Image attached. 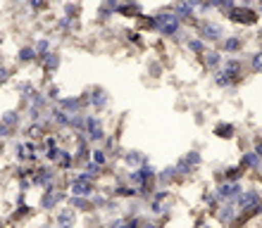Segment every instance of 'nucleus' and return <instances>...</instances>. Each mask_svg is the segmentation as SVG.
Segmentation results:
<instances>
[{
  "label": "nucleus",
  "instance_id": "obj_41",
  "mask_svg": "<svg viewBox=\"0 0 262 228\" xmlns=\"http://www.w3.org/2000/svg\"><path fill=\"white\" fill-rule=\"evenodd\" d=\"M91 162L98 164L100 169H110V157H107V152H105L103 147H93V152H91Z\"/></svg>",
  "mask_w": 262,
  "mask_h": 228
},
{
  "label": "nucleus",
  "instance_id": "obj_1",
  "mask_svg": "<svg viewBox=\"0 0 262 228\" xmlns=\"http://www.w3.org/2000/svg\"><path fill=\"white\" fill-rule=\"evenodd\" d=\"M152 14H155V21H158V34L162 36V38H172V41H177V43H186L188 31H186V27L177 19L172 5H162Z\"/></svg>",
  "mask_w": 262,
  "mask_h": 228
},
{
  "label": "nucleus",
  "instance_id": "obj_27",
  "mask_svg": "<svg viewBox=\"0 0 262 228\" xmlns=\"http://www.w3.org/2000/svg\"><path fill=\"white\" fill-rule=\"evenodd\" d=\"M53 29H55L60 36L67 38V36H74L76 31H79V19H69V17H62V14H60V17L53 21Z\"/></svg>",
  "mask_w": 262,
  "mask_h": 228
},
{
  "label": "nucleus",
  "instance_id": "obj_55",
  "mask_svg": "<svg viewBox=\"0 0 262 228\" xmlns=\"http://www.w3.org/2000/svg\"><path fill=\"white\" fill-rule=\"evenodd\" d=\"M253 152H255L257 157H262V136H257V138L253 140Z\"/></svg>",
  "mask_w": 262,
  "mask_h": 228
},
{
  "label": "nucleus",
  "instance_id": "obj_31",
  "mask_svg": "<svg viewBox=\"0 0 262 228\" xmlns=\"http://www.w3.org/2000/svg\"><path fill=\"white\" fill-rule=\"evenodd\" d=\"M212 136L220 140H234L236 138V124L231 121H217L212 126Z\"/></svg>",
  "mask_w": 262,
  "mask_h": 228
},
{
  "label": "nucleus",
  "instance_id": "obj_24",
  "mask_svg": "<svg viewBox=\"0 0 262 228\" xmlns=\"http://www.w3.org/2000/svg\"><path fill=\"white\" fill-rule=\"evenodd\" d=\"M14 64L17 67H29V64H36V50L31 43H21L17 53H14Z\"/></svg>",
  "mask_w": 262,
  "mask_h": 228
},
{
  "label": "nucleus",
  "instance_id": "obj_56",
  "mask_svg": "<svg viewBox=\"0 0 262 228\" xmlns=\"http://www.w3.org/2000/svg\"><path fill=\"white\" fill-rule=\"evenodd\" d=\"M141 228H162L155 219H143V223H141Z\"/></svg>",
  "mask_w": 262,
  "mask_h": 228
},
{
  "label": "nucleus",
  "instance_id": "obj_20",
  "mask_svg": "<svg viewBox=\"0 0 262 228\" xmlns=\"http://www.w3.org/2000/svg\"><path fill=\"white\" fill-rule=\"evenodd\" d=\"M36 67H38V69H41L46 76L57 74V69L62 67V53H60V50H53V53L43 57V60L36 64Z\"/></svg>",
  "mask_w": 262,
  "mask_h": 228
},
{
  "label": "nucleus",
  "instance_id": "obj_12",
  "mask_svg": "<svg viewBox=\"0 0 262 228\" xmlns=\"http://www.w3.org/2000/svg\"><path fill=\"white\" fill-rule=\"evenodd\" d=\"M55 107H60L62 112H67L69 117H74V114H89V103H86L83 93L81 95H62Z\"/></svg>",
  "mask_w": 262,
  "mask_h": 228
},
{
  "label": "nucleus",
  "instance_id": "obj_38",
  "mask_svg": "<svg viewBox=\"0 0 262 228\" xmlns=\"http://www.w3.org/2000/svg\"><path fill=\"white\" fill-rule=\"evenodd\" d=\"M12 143V157L14 164H27V147H24V138H14Z\"/></svg>",
  "mask_w": 262,
  "mask_h": 228
},
{
  "label": "nucleus",
  "instance_id": "obj_3",
  "mask_svg": "<svg viewBox=\"0 0 262 228\" xmlns=\"http://www.w3.org/2000/svg\"><path fill=\"white\" fill-rule=\"evenodd\" d=\"M67 200H69L67 188L64 186H53V188L41 190L38 200H36V207H38V212H43V214H55V209L64 207Z\"/></svg>",
  "mask_w": 262,
  "mask_h": 228
},
{
  "label": "nucleus",
  "instance_id": "obj_4",
  "mask_svg": "<svg viewBox=\"0 0 262 228\" xmlns=\"http://www.w3.org/2000/svg\"><path fill=\"white\" fill-rule=\"evenodd\" d=\"M64 188H67V193L72 195V197H86V200H91V197L98 193V183L93 179H89L83 171L69 173Z\"/></svg>",
  "mask_w": 262,
  "mask_h": 228
},
{
  "label": "nucleus",
  "instance_id": "obj_50",
  "mask_svg": "<svg viewBox=\"0 0 262 228\" xmlns=\"http://www.w3.org/2000/svg\"><path fill=\"white\" fill-rule=\"evenodd\" d=\"M29 190H34L31 181H29V179H19V181H17V195H24V197H27Z\"/></svg>",
  "mask_w": 262,
  "mask_h": 228
},
{
  "label": "nucleus",
  "instance_id": "obj_13",
  "mask_svg": "<svg viewBox=\"0 0 262 228\" xmlns=\"http://www.w3.org/2000/svg\"><path fill=\"white\" fill-rule=\"evenodd\" d=\"M212 190H214V197L220 200V205H227V202L238 200V195L243 193V186L241 183H229V181H222V183H217Z\"/></svg>",
  "mask_w": 262,
  "mask_h": 228
},
{
  "label": "nucleus",
  "instance_id": "obj_14",
  "mask_svg": "<svg viewBox=\"0 0 262 228\" xmlns=\"http://www.w3.org/2000/svg\"><path fill=\"white\" fill-rule=\"evenodd\" d=\"M222 71H224V74H227L229 79L238 86V83L246 79V60H243V57H224Z\"/></svg>",
  "mask_w": 262,
  "mask_h": 228
},
{
  "label": "nucleus",
  "instance_id": "obj_30",
  "mask_svg": "<svg viewBox=\"0 0 262 228\" xmlns=\"http://www.w3.org/2000/svg\"><path fill=\"white\" fill-rule=\"evenodd\" d=\"M48 129H46V124H24V129H21V136H24V140H36V143H41L46 136H48Z\"/></svg>",
  "mask_w": 262,
  "mask_h": 228
},
{
  "label": "nucleus",
  "instance_id": "obj_49",
  "mask_svg": "<svg viewBox=\"0 0 262 228\" xmlns=\"http://www.w3.org/2000/svg\"><path fill=\"white\" fill-rule=\"evenodd\" d=\"M12 81V67L10 64H0V90Z\"/></svg>",
  "mask_w": 262,
  "mask_h": 228
},
{
  "label": "nucleus",
  "instance_id": "obj_57",
  "mask_svg": "<svg viewBox=\"0 0 262 228\" xmlns=\"http://www.w3.org/2000/svg\"><path fill=\"white\" fill-rule=\"evenodd\" d=\"M193 119H195V124H198V126H203V124H205V117H203V112H195V114H193Z\"/></svg>",
  "mask_w": 262,
  "mask_h": 228
},
{
  "label": "nucleus",
  "instance_id": "obj_47",
  "mask_svg": "<svg viewBox=\"0 0 262 228\" xmlns=\"http://www.w3.org/2000/svg\"><path fill=\"white\" fill-rule=\"evenodd\" d=\"M124 38H126V43H131V45H138V48H143V45H145V43H143V34H141L138 29H134V31H131V29H126V31H124Z\"/></svg>",
  "mask_w": 262,
  "mask_h": 228
},
{
  "label": "nucleus",
  "instance_id": "obj_46",
  "mask_svg": "<svg viewBox=\"0 0 262 228\" xmlns=\"http://www.w3.org/2000/svg\"><path fill=\"white\" fill-rule=\"evenodd\" d=\"M145 209V202L143 200H129V205H126V214L124 216H143L141 212Z\"/></svg>",
  "mask_w": 262,
  "mask_h": 228
},
{
  "label": "nucleus",
  "instance_id": "obj_21",
  "mask_svg": "<svg viewBox=\"0 0 262 228\" xmlns=\"http://www.w3.org/2000/svg\"><path fill=\"white\" fill-rule=\"evenodd\" d=\"M12 88H14V95L19 97V105H27L29 97L38 90V86H36V81H31V79H19V81H14Z\"/></svg>",
  "mask_w": 262,
  "mask_h": 228
},
{
  "label": "nucleus",
  "instance_id": "obj_60",
  "mask_svg": "<svg viewBox=\"0 0 262 228\" xmlns=\"http://www.w3.org/2000/svg\"><path fill=\"white\" fill-rule=\"evenodd\" d=\"M5 157V143H0V159Z\"/></svg>",
  "mask_w": 262,
  "mask_h": 228
},
{
  "label": "nucleus",
  "instance_id": "obj_23",
  "mask_svg": "<svg viewBox=\"0 0 262 228\" xmlns=\"http://www.w3.org/2000/svg\"><path fill=\"white\" fill-rule=\"evenodd\" d=\"M214 216H217V221H220V223L234 228L241 214H238V209H236L234 202H227V205H220V209H217V214H214Z\"/></svg>",
  "mask_w": 262,
  "mask_h": 228
},
{
  "label": "nucleus",
  "instance_id": "obj_6",
  "mask_svg": "<svg viewBox=\"0 0 262 228\" xmlns=\"http://www.w3.org/2000/svg\"><path fill=\"white\" fill-rule=\"evenodd\" d=\"M31 186L34 190H46V188H53V186H60V171H57L55 166L50 164H38L31 169Z\"/></svg>",
  "mask_w": 262,
  "mask_h": 228
},
{
  "label": "nucleus",
  "instance_id": "obj_42",
  "mask_svg": "<svg viewBox=\"0 0 262 228\" xmlns=\"http://www.w3.org/2000/svg\"><path fill=\"white\" fill-rule=\"evenodd\" d=\"M246 64H248V71L250 74H262V48L255 50L253 55L246 60Z\"/></svg>",
  "mask_w": 262,
  "mask_h": 228
},
{
  "label": "nucleus",
  "instance_id": "obj_62",
  "mask_svg": "<svg viewBox=\"0 0 262 228\" xmlns=\"http://www.w3.org/2000/svg\"><path fill=\"white\" fill-rule=\"evenodd\" d=\"M3 57H5V55H3V50H0V64H5V60H3Z\"/></svg>",
  "mask_w": 262,
  "mask_h": 228
},
{
  "label": "nucleus",
  "instance_id": "obj_43",
  "mask_svg": "<svg viewBox=\"0 0 262 228\" xmlns=\"http://www.w3.org/2000/svg\"><path fill=\"white\" fill-rule=\"evenodd\" d=\"M203 205H205L207 214H217V209H220V200L214 197V190H205V193H203Z\"/></svg>",
  "mask_w": 262,
  "mask_h": 228
},
{
  "label": "nucleus",
  "instance_id": "obj_35",
  "mask_svg": "<svg viewBox=\"0 0 262 228\" xmlns=\"http://www.w3.org/2000/svg\"><path fill=\"white\" fill-rule=\"evenodd\" d=\"M246 173L248 171H243L238 164H231V166H224V169H222V179L229 181V183H241Z\"/></svg>",
  "mask_w": 262,
  "mask_h": 228
},
{
  "label": "nucleus",
  "instance_id": "obj_39",
  "mask_svg": "<svg viewBox=\"0 0 262 228\" xmlns=\"http://www.w3.org/2000/svg\"><path fill=\"white\" fill-rule=\"evenodd\" d=\"M29 105H31V107H36V110L46 112V114H48V112H50V107H53V105L48 103V97L43 95V90H41V88H38V90H36V93H34V95L29 97Z\"/></svg>",
  "mask_w": 262,
  "mask_h": 228
},
{
  "label": "nucleus",
  "instance_id": "obj_64",
  "mask_svg": "<svg viewBox=\"0 0 262 228\" xmlns=\"http://www.w3.org/2000/svg\"><path fill=\"white\" fill-rule=\"evenodd\" d=\"M0 228H5V223H3V221H0Z\"/></svg>",
  "mask_w": 262,
  "mask_h": 228
},
{
  "label": "nucleus",
  "instance_id": "obj_48",
  "mask_svg": "<svg viewBox=\"0 0 262 228\" xmlns=\"http://www.w3.org/2000/svg\"><path fill=\"white\" fill-rule=\"evenodd\" d=\"M119 209H122V202L115 200V197H110L107 205H105V209H103V214H107L112 219V216H119Z\"/></svg>",
  "mask_w": 262,
  "mask_h": 228
},
{
  "label": "nucleus",
  "instance_id": "obj_9",
  "mask_svg": "<svg viewBox=\"0 0 262 228\" xmlns=\"http://www.w3.org/2000/svg\"><path fill=\"white\" fill-rule=\"evenodd\" d=\"M83 136L89 138V143L93 147L103 145V140L107 138V131H105V121H103L100 114H93V112L86 114V129H83Z\"/></svg>",
  "mask_w": 262,
  "mask_h": 228
},
{
  "label": "nucleus",
  "instance_id": "obj_63",
  "mask_svg": "<svg viewBox=\"0 0 262 228\" xmlns=\"http://www.w3.org/2000/svg\"><path fill=\"white\" fill-rule=\"evenodd\" d=\"M96 228H105V223H100V226H96Z\"/></svg>",
  "mask_w": 262,
  "mask_h": 228
},
{
  "label": "nucleus",
  "instance_id": "obj_40",
  "mask_svg": "<svg viewBox=\"0 0 262 228\" xmlns=\"http://www.w3.org/2000/svg\"><path fill=\"white\" fill-rule=\"evenodd\" d=\"M41 90H43V95L48 97L50 105H57V103H60V97H62V88H60L55 81H48V86H46V88H41Z\"/></svg>",
  "mask_w": 262,
  "mask_h": 228
},
{
  "label": "nucleus",
  "instance_id": "obj_5",
  "mask_svg": "<svg viewBox=\"0 0 262 228\" xmlns=\"http://www.w3.org/2000/svg\"><path fill=\"white\" fill-rule=\"evenodd\" d=\"M195 31H198V38L205 41L210 48H220V43L227 38V29L222 21H214V19H200L195 24Z\"/></svg>",
  "mask_w": 262,
  "mask_h": 228
},
{
  "label": "nucleus",
  "instance_id": "obj_22",
  "mask_svg": "<svg viewBox=\"0 0 262 228\" xmlns=\"http://www.w3.org/2000/svg\"><path fill=\"white\" fill-rule=\"evenodd\" d=\"M155 183H158V188H167V190L172 186H177V183H181L174 164H167V166H162V169H158V181H155Z\"/></svg>",
  "mask_w": 262,
  "mask_h": 228
},
{
  "label": "nucleus",
  "instance_id": "obj_58",
  "mask_svg": "<svg viewBox=\"0 0 262 228\" xmlns=\"http://www.w3.org/2000/svg\"><path fill=\"white\" fill-rule=\"evenodd\" d=\"M36 228H57V226H55V223H53V221H46V223H38V226H36Z\"/></svg>",
  "mask_w": 262,
  "mask_h": 228
},
{
  "label": "nucleus",
  "instance_id": "obj_51",
  "mask_svg": "<svg viewBox=\"0 0 262 228\" xmlns=\"http://www.w3.org/2000/svg\"><path fill=\"white\" fill-rule=\"evenodd\" d=\"M105 228H126V219L124 216H112L105 221Z\"/></svg>",
  "mask_w": 262,
  "mask_h": 228
},
{
  "label": "nucleus",
  "instance_id": "obj_37",
  "mask_svg": "<svg viewBox=\"0 0 262 228\" xmlns=\"http://www.w3.org/2000/svg\"><path fill=\"white\" fill-rule=\"evenodd\" d=\"M212 83H214V88H220V90H236V88H238V86H236V83L231 81V79H229V76L224 74L222 69L212 74Z\"/></svg>",
  "mask_w": 262,
  "mask_h": 228
},
{
  "label": "nucleus",
  "instance_id": "obj_33",
  "mask_svg": "<svg viewBox=\"0 0 262 228\" xmlns=\"http://www.w3.org/2000/svg\"><path fill=\"white\" fill-rule=\"evenodd\" d=\"M117 10H119V0H105L103 5H98L96 19L98 21H110L112 14H117Z\"/></svg>",
  "mask_w": 262,
  "mask_h": 228
},
{
  "label": "nucleus",
  "instance_id": "obj_36",
  "mask_svg": "<svg viewBox=\"0 0 262 228\" xmlns=\"http://www.w3.org/2000/svg\"><path fill=\"white\" fill-rule=\"evenodd\" d=\"M67 207L74 209L76 214H91L93 212L91 200H86V197H72V195H69V200H67Z\"/></svg>",
  "mask_w": 262,
  "mask_h": 228
},
{
  "label": "nucleus",
  "instance_id": "obj_53",
  "mask_svg": "<svg viewBox=\"0 0 262 228\" xmlns=\"http://www.w3.org/2000/svg\"><path fill=\"white\" fill-rule=\"evenodd\" d=\"M124 219H126V228H141L145 216H124Z\"/></svg>",
  "mask_w": 262,
  "mask_h": 228
},
{
  "label": "nucleus",
  "instance_id": "obj_7",
  "mask_svg": "<svg viewBox=\"0 0 262 228\" xmlns=\"http://www.w3.org/2000/svg\"><path fill=\"white\" fill-rule=\"evenodd\" d=\"M200 166H203V155H200L198 150H188L184 152L177 162H174V169H177V173H179V181L184 183L186 179H191L195 171H198Z\"/></svg>",
  "mask_w": 262,
  "mask_h": 228
},
{
  "label": "nucleus",
  "instance_id": "obj_45",
  "mask_svg": "<svg viewBox=\"0 0 262 228\" xmlns=\"http://www.w3.org/2000/svg\"><path fill=\"white\" fill-rule=\"evenodd\" d=\"M24 5H27V12H31V14H41V12H50L53 10L50 3H43V0H29Z\"/></svg>",
  "mask_w": 262,
  "mask_h": 228
},
{
  "label": "nucleus",
  "instance_id": "obj_59",
  "mask_svg": "<svg viewBox=\"0 0 262 228\" xmlns=\"http://www.w3.org/2000/svg\"><path fill=\"white\" fill-rule=\"evenodd\" d=\"M3 45H5V31L0 29V48H3Z\"/></svg>",
  "mask_w": 262,
  "mask_h": 228
},
{
  "label": "nucleus",
  "instance_id": "obj_11",
  "mask_svg": "<svg viewBox=\"0 0 262 228\" xmlns=\"http://www.w3.org/2000/svg\"><path fill=\"white\" fill-rule=\"evenodd\" d=\"M198 3L200 0H181V3H174L172 10L174 14H177V19L186 27V24H191V27H195L198 24Z\"/></svg>",
  "mask_w": 262,
  "mask_h": 228
},
{
  "label": "nucleus",
  "instance_id": "obj_25",
  "mask_svg": "<svg viewBox=\"0 0 262 228\" xmlns=\"http://www.w3.org/2000/svg\"><path fill=\"white\" fill-rule=\"evenodd\" d=\"M200 60H203V67H205V71H210V74L220 71L222 64H224V55H222L217 48H210L205 55L200 57Z\"/></svg>",
  "mask_w": 262,
  "mask_h": 228
},
{
  "label": "nucleus",
  "instance_id": "obj_29",
  "mask_svg": "<svg viewBox=\"0 0 262 228\" xmlns=\"http://www.w3.org/2000/svg\"><path fill=\"white\" fill-rule=\"evenodd\" d=\"M31 45H34V50H36V64L41 62V60H43L46 55H50L53 50H57V48H55V43H53V38H50V36H38V38H36V41L31 43Z\"/></svg>",
  "mask_w": 262,
  "mask_h": 228
},
{
  "label": "nucleus",
  "instance_id": "obj_44",
  "mask_svg": "<svg viewBox=\"0 0 262 228\" xmlns=\"http://www.w3.org/2000/svg\"><path fill=\"white\" fill-rule=\"evenodd\" d=\"M60 10H62V17H69V19H79L81 17V5L79 3H62Z\"/></svg>",
  "mask_w": 262,
  "mask_h": 228
},
{
  "label": "nucleus",
  "instance_id": "obj_17",
  "mask_svg": "<svg viewBox=\"0 0 262 228\" xmlns=\"http://www.w3.org/2000/svg\"><path fill=\"white\" fill-rule=\"evenodd\" d=\"M243 48H246V38H241L238 34H231V36H227L224 41L220 43V53L222 55H227V57H236V55H241L243 53Z\"/></svg>",
  "mask_w": 262,
  "mask_h": 228
},
{
  "label": "nucleus",
  "instance_id": "obj_54",
  "mask_svg": "<svg viewBox=\"0 0 262 228\" xmlns=\"http://www.w3.org/2000/svg\"><path fill=\"white\" fill-rule=\"evenodd\" d=\"M148 71H150L152 76H160V74H162V64H160V62H150V64H148Z\"/></svg>",
  "mask_w": 262,
  "mask_h": 228
},
{
  "label": "nucleus",
  "instance_id": "obj_32",
  "mask_svg": "<svg viewBox=\"0 0 262 228\" xmlns=\"http://www.w3.org/2000/svg\"><path fill=\"white\" fill-rule=\"evenodd\" d=\"M55 169L60 173H72L76 169V159H74V152L69 150V147H64L62 150V155H60V159H57V164H55Z\"/></svg>",
  "mask_w": 262,
  "mask_h": 228
},
{
  "label": "nucleus",
  "instance_id": "obj_28",
  "mask_svg": "<svg viewBox=\"0 0 262 228\" xmlns=\"http://www.w3.org/2000/svg\"><path fill=\"white\" fill-rule=\"evenodd\" d=\"M119 17H124V19H141L145 14V7L143 3H119V10H117Z\"/></svg>",
  "mask_w": 262,
  "mask_h": 228
},
{
  "label": "nucleus",
  "instance_id": "obj_26",
  "mask_svg": "<svg viewBox=\"0 0 262 228\" xmlns=\"http://www.w3.org/2000/svg\"><path fill=\"white\" fill-rule=\"evenodd\" d=\"M238 166L243 171H253V173H262V157H257L253 150H246L238 159Z\"/></svg>",
  "mask_w": 262,
  "mask_h": 228
},
{
  "label": "nucleus",
  "instance_id": "obj_10",
  "mask_svg": "<svg viewBox=\"0 0 262 228\" xmlns=\"http://www.w3.org/2000/svg\"><path fill=\"white\" fill-rule=\"evenodd\" d=\"M83 97H86V103H89V112H93V114H103L112 103V95L103 88V86H93V88H89L86 93H83Z\"/></svg>",
  "mask_w": 262,
  "mask_h": 228
},
{
  "label": "nucleus",
  "instance_id": "obj_34",
  "mask_svg": "<svg viewBox=\"0 0 262 228\" xmlns=\"http://www.w3.org/2000/svg\"><path fill=\"white\" fill-rule=\"evenodd\" d=\"M184 45H186V50L191 53V55H195V57H203L207 50H210V45H207L205 41H200L198 36H188Z\"/></svg>",
  "mask_w": 262,
  "mask_h": 228
},
{
  "label": "nucleus",
  "instance_id": "obj_2",
  "mask_svg": "<svg viewBox=\"0 0 262 228\" xmlns=\"http://www.w3.org/2000/svg\"><path fill=\"white\" fill-rule=\"evenodd\" d=\"M174 207V195L172 190H167V188H158L152 197L145 202V212L155 219V221H162V219H169V212Z\"/></svg>",
  "mask_w": 262,
  "mask_h": 228
},
{
  "label": "nucleus",
  "instance_id": "obj_15",
  "mask_svg": "<svg viewBox=\"0 0 262 228\" xmlns=\"http://www.w3.org/2000/svg\"><path fill=\"white\" fill-rule=\"evenodd\" d=\"M72 143H74V159H76V166H83L86 162H91V152H93V145L89 143V138L83 133H74L72 136Z\"/></svg>",
  "mask_w": 262,
  "mask_h": 228
},
{
  "label": "nucleus",
  "instance_id": "obj_19",
  "mask_svg": "<svg viewBox=\"0 0 262 228\" xmlns=\"http://www.w3.org/2000/svg\"><path fill=\"white\" fill-rule=\"evenodd\" d=\"M53 223H55L57 228H76V223H79V214L64 205V207H60L55 214H53Z\"/></svg>",
  "mask_w": 262,
  "mask_h": 228
},
{
  "label": "nucleus",
  "instance_id": "obj_8",
  "mask_svg": "<svg viewBox=\"0 0 262 228\" xmlns=\"http://www.w3.org/2000/svg\"><path fill=\"white\" fill-rule=\"evenodd\" d=\"M229 24H236V27H246V29H253L260 24V14H257L255 7H248V5H236L231 12L224 17Z\"/></svg>",
  "mask_w": 262,
  "mask_h": 228
},
{
  "label": "nucleus",
  "instance_id": "obj_61",
  "mask_svg": "<svg viewBox=\"0 0 262 228\" xmlns=\"http://www.w3.org/2000/svg\"><path fill=\"white\" fill-rule=\"evenodd\" d=\"M255 10H257V14H260V19H262V3L260 5H255Z\"/></svg>",
  "mask_w": 262,
  "mask_h": 228
},
{
  "label": "nucleus",
  "instance_id": "obj_18",
  "mask_svg": "<svg viewBox=\"0 0 262 228\" xmlns=\"http://www.w3.org/2000/svg\"><path fill=\"white\" fill-rule=\"evenodd\" d=\"M119 162H122V164L126 166V171H129V169H138V166L148 164V162H150V157H148L145 152L136 150V147H129V150L122 152V159H119Z\"/></svg>",
  "mask_w": 262,
  "mask_h": 228
},
{
  "label": "nucleus",
  "instance_id": "obj_52",
  "mask_svg": "<svg viewBox=\"0 0 262 228\" xmlns=\"http://www.w3.org/2000/svg\"><path fill=\"white\" fill-rule=\"evenodd\" d=\"M14 138H17V133L10 131L7 126L0 124V143H7V140H14Z\"/></svg>",
  "mask_w": 262,
  "mask_h": 228
},
{
  "label": "nucleus",
  "instance_id": "obj_16",
  "mask_svg": "<svg viewBox=\"0 0 262 228\" xmlns=\"http://www.w3.org/2000/svg\"><path fill=\"white\" fill-rule=\"evenodd\" d=\"M0 124L7 126L10 131L19 133L21 129H24V124H27V119H24V114H21L19 107H12V110H5L3 114H0Z\"/></svg>",
  "mask_w": 262,
  "mask_h": 228
}]
</instances>
